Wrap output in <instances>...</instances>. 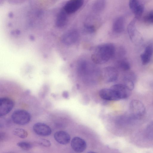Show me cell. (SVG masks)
Wrapping results in <instances>:
<instances>
[{"label":"cell","instance_id":"5","mask_svg":"<svg viewBox=\"0 0 153 153\" xmlns=\"http://www.w3.org/2000/svg\"><path fill=\"white\" fill-rule=\"evenodd\" d=\"M137 19L134 18L128 25L127 31L131 41L134 44H139L143 40L142 37L137 29L136 23Z\"/></svg>","mask_w":153,"mask_h":153},{"label":"cell","instance_id":"13","mask_svg":"<svg viewBox=\"0 0 153 153\" xmlns=\"http://www.w3.org/2000/svg\"><path fill=\"white\" fill-rule=\"evenodd\" d=\"M71 144L72 149L75 152L78 153L83 152L87 147L85 141L78 137H75L72 139Z\"/></svg>","mask_w":153,"mask_h":153},{"label":"cell","instance_id":"20","mask_svg":"<svg viewBox=\"0 0 153 153\" xmlns=\"http://www.w3.org/2000/svg\"><path fill=\"white\" fill-rule=\"evenodd\" d=\"M106 4V0H96L93 5V9L95 12H101L104 9Z\"/></svg>","mask_w":153,"mask_h":153},{"label":"cell","instance_id":"29","mask_svg":"<svg viewBox=\"0 0 153 153\" xmlns=\"http://www.w3.org/2000/svg\"><path fill=\"white\" fill-rule=\"evenodd\" d=\"M62 96L64 98L68 99L69 97V94L67 91H65L63 92Z\"/></svg>","mask_w":153,"mask_h":153},{"label":"cell","instance_id":"6","mask_svg":"<svg viewBox=\"0 0 153 153\" xmlns=\"http://www.w3.org/2000/svg\"><path fill=\"white\" fill-rule=\"evenodd\" d=\"M118 73L117 69L110 66L104 68L102 71L103 78L106 83L112 82L116 81L118 77Z\"/></svg>","mask_w":153,"mask_h":153},{"label":"cell","instance_id":"12","mask_svg":"<svg viewBox=\"0 0 153 153\" xmlns=\"http://www.w3.org/2000/svg\"><path fill=\"white\" fill-rule=\"evenodd\" d=\"M33 129L37 134L43 136H49L52 133V130L50 126L42 123H37L34 124Z\"/></svg>","mask_w":153,"mask_h":153},{"label":"cell","instance_id":"17","mask_svg":"<svg viewBox=\"0 0 153 153\" xmlns=\"http://www.w3.org/2000/svg\"><path fill=\"white\" fill-rule=\"evenodd\" d=\"M68 14L62 8L57 14L55 24L58 27L62 28L64 27L68 22Z\"/></svg>","mask_w":153,"mask_h":153},{"label":"cell","instance_id":"14","mask_svg":"<svg viewBox=\"0 0 153 153\" xmlns=\"http://www.w3.org/2000/svg\"><path fill=\"white\" fill-rule=\"evenodd\" d=\"M100 97L102 99L110 101L120 100L114 91L111 88H103L99 92Z\"/></svg>","mask_w":153,"mask_h":153},{"label":"cell","instance_id":"23","mask_svg":"<svg viewBox=\"0 0 153 153\" xmlns=\"http://www.w3.org/2000/svg\"><path fill=\"white\" fill-rule=\"evenodd\" d=\"M17 146L24 150L28 151L32 149V144L26 142H21L17 143Z\"/></svg>","mask_w":153,"mask_h":153},{"label":"cell","instance_id":"21","mask_svg":"<svg viewBox=\"0 0 153 153\" xmlns=\"http://www.w3.org/2000/svg\"><path fill=\"white\" fill-rule=\"evenodd\" d=\"M13 133L15 135L21 138H26L28 135L27 131L21 128H16L13 131Z\"/></svg>","mask_w":153,"mask_h":153},{"label":"cell","instance_id":"26","mask_svg":"<svg viewBox=\"0 0 153 153\" xmlns=\"http://www.w3.org/2000/svg\"><path fill=\"white\" fill-rule=\"evenodd\" d=\"M38 143L40 145L47 147H50L51 145L49 140L44 138H41L38 141Z\"/></svg>","mask_w":153,"mask_h":153},{"label":"cell","instance_id":"22","mask_svg":"<svg viewBox=\"0 0 153 153\" xmlns=\"http://www.w3.org/2000/svg\"><path fill=\"white\" fill-rule=\"evenodd\" d=\"M119 68L122 70L127 71L130 68V65L128 62L125 59L120 60L117 63Z\"/></svg>","mask_w":153,"mask_h":153},{"label":"cell","instance_id":"25","mask_svg":"<svg viewBox=\"0 0 153 153\" xmlns=\"http://www.w3.org/2000/svg\"><path fill=\"white\" fill-rule=\"evenodd\" d=\"M146 134L149 138L153 139V122L148 126L146 129Z\"/></svg>","mask_w":153,"mask_h":153},{"label":"cell","instance_id":"27","mask_svg":"<svg viewBox=\"0 0 153 153\" xmlns=\"http://www.w3.org/2000/svg\"><path fill=\"white\" fill-rule=\"evenodd\" d=\"M145 20L147 22L153 24V10L151 11L146 16Z\"/></svg>","mask_w":153,"mask_h":153},{"label":"cell","instance_id":"2","mask_svg":"<svg viewBox=\"0 0 153 153\" xmlns=\"http://www.w3.org/2000/svg\"><path fill=\"white\" fill-rule=\"evenodd\" d=\"M86 61L82 60L79 62L77 66V71L79 75L84 79H92L95 75L97 71Z\"/></svg>","mask_w":153,"mask_h":153},{"label":"cell","instance_id":"28","mask_svg":"<svg viewBox=\"0 0 153 153\" xmlns=\"http://www.w3.org/2000/svg\"><path fill=\"white\" fill-rule=\"evenodd\" d=\"M0 140L3 141L6 138L7 136L5 133L2 132L0 133Z\"/></svg>","mask_w":153,"mask_h":153},{"label":"cell","instance_id":"8","mask_svg":"<svg viewBox=\"0 0 153 153\" xmlns=\"http://www.w3.org/2000/svg\"><path fill=\"white\" fill-rule=\"evenodd\" d=\"M110 88L114 91L120 100L128 98L131 94V90L124 84H115Z\"/></svg>","mask_w":153,"mask_h":153},{"label":"cell","instance_id":"19","mask_svg":"<svg viewBox=\"0 0 153 153\" xmlns=\"http://www.w3.org/2000/svg\"><path fill=\"white\" fill-rule=\"evenodd\" d=\"M135 79V75L133 73L131 72L127 74L123 78L124 85L131 91L134 87Z\"/></svg>","mask_w":153,"mask_h":153},{"label":"cell","instance_id":"15","mask_svg":"<svg viewBox=\"0 0 153 153\" xmlns=\"http://www.w3.org/2000/svg\"><path fill=\"white\" fill-rule=\"evenodd\" d=\"M153 54V44L150 43L145 48L143 53L140 56L142 64L145 65L150 61Z\"/></svg>","mask_w":153,"mask_h":153},{"label":"cell","instance_id":"7","mask_svg":"<svg viewBox=\"0 0 153 153\" xmlns=\"http://www.w3.org/2000/svg\"><path fill=\"white\" fill-rule=\"evenodd\" d=\"M145 2L139 0H129V7L137 19L141 16L144 11Z\"/></svg>","mask_w":153,"mask_h":153},{"label":"cell","instance_id":"11","mask_svg":"<svg viewBox=\"0 0 153 153\" xmlns=\"http://www.w3.org/2000/svg\"><path fill=\"white\" fill-rule=\"evenodd\" d=\"M79 37L78 31L75 30H71L63 35L62 37V41L65 45H70L75 43Z\"/></svg>","mask_w":153,"mask_h":153},{"label":"cell","instance_id":"16","mask_svg":"<svg viewBox=\"0 0 153 153\" xmlns=\"http://www.w3.org/2000/svg\"><path fill=\"white\" fill-rule=\"evenodd\" d=\"M54 137L57 142L62 145L69 143L71 140V137L68 133L63 131H56L54 134Z\"/></svg>","mask_w":153,"mask_h":153},{"label":"cell","instance_id":"1","mask_svg":"<svg viewBox=\"0 0 153 153\" xmlns=\"http://www.w3.org/2000/svg\"><path fill=\"white\" fill-rule=\"evenodd\" d=\"M115 48L111 43H105L97 46L91 56L93 62L102 64L108 62L114 55Z\"/></svg>","mask_w":153,"mask_h":153},{"label":"cell","instance_id":"18","mask_svg":"<svg viewBox=\"0 0 153 153\" xmlns=\"http://www.w3.org/2000/svg\"><path fill=\"white\" fill-rule=\"evenodd\" d=\"M125 27V20L122 17L117 18L113 24L112 29L116 33H120L123 32Z\"/></svg>","mask_w":153,"mask_h":153},{"label":"cell","instance_id":"30","mask_svg":"<svg viewBox=\"0 0 153 153\" xmlns=\"http://www.w3.org/2000/svg\"><path fill=\"white\" fill-rule=\"evenodd\" d=\"M9 15L10 17H12L13 16V14L11 13H10Z\"/></svg>","mask_w":153,"mask_h":153},{"label":"cell","instance_id":"10","mask_svg":"<svg viewBox=\"0 0 153 153\" xmlns=\"http://www.w3.org/2000/svg\"><path fill=\"white\" fill-rule=\"evenodd\" d=\"M14 102L11 99L2 97L0 99V116H3L9 113L13 108Z\"/></svg>","mask_w":153,"mask_h":153},{"label":"cell","instance_id":"3","mask_svg":"<svg viewBox=\"0 0 153 153\" xmlns=\"http://www.w3.org/2000/svg\"><path fill=\"white\" fill-rule=\"evenodd\" d=\"M11 119L16 124L24 125L29 122L31 115L26 110L19 109L13 112L11 115Z\"/></svg>","mask_w":153,"mask_h":153},{"label":"cell","instance_id":"9","mask_svg":"<svg viewBox=\"0 0 153 153\" xmlns=\"http://www.w3.org/2000/svg\"><path fill=\"white\" fill-rule=\"evenodd\" d=\"M84 0H69L66 2L63 8L68 14H73L83 5Z\"/></svg>","mask_w":153,"mask_h":153},{"label":"cell","instance_id":"24","mask_svg":"<svg viewBox=\"0 0 153 153\" xmlns=\"http://www.w3.org/2000/svg\"><path fill=\"white\" fill-rule=\"evenodd\" d=\"M84 30L85 33H92L95 31V27L93 25L85 24L84 25Z\"/></svg>","mask_w":153,"mask_h":153},{"label":"cell","instance_id":"4","mask_svg":"<svg viewBox=\"0 0 153 153\" xmlns=\"http://www.w3.org/2000/svg\"><path fill=\"white\" fill-rule=\"evenodd\" d=\"M131 115L134 119H138L142 117L145 112V108L143 104L140 101L134 100L130 104Z\"/></svg>","mask_w":153,"mask_h":153}]
</instances>
